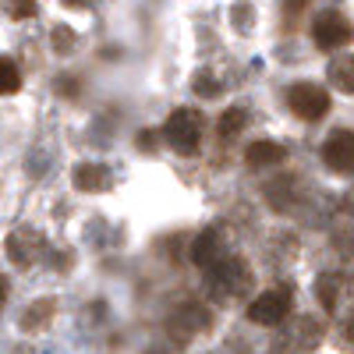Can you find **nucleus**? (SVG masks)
I'll return each mask as SVG.
<instances>
[{
	"label": "nucleus",
	"mask_w": 354,
	"mask_h": 354,
	"mask_svg": "<svg viewBox=\"0 0 354 354\" xmlns=\"http://www.w3.org/2000/svg\"><path fill=\"white\" fill-rule=\"evenodd\" d=\"M205 273H209V290L216 298H245L252 287V266L238 255H220Z\"/></svg>",
	"instance_id": "nucleus-1"
},
{
	"label": "nucleus",
	"mask_w": 354,
	"mask_h": 354,
	"mask_svg": "<svg viewBox=\"0 0 354 354\" xmlns=\"http://www.w3.org/2000/svg\"><path fill=\"white\" fill-rule=\"evenodd\" d=\"M202 131H205V117L198 110H192V106L174 110L167 117V124H163V138L170 142V149L181 153V156H195L198 153Z\"/></svg>",
	"instance_id": "nucleus-2"
},
{
	"label": "nucleus",
	"mask_w": 354,
	"mask_h": 354,
	"mask_svg": "<svg viewBox=\"0 0 354 354\" xmlns=\"http://www.w3.org/2000/svg\"><path fill=\"white\" fill-rule=\"evenodd\" d=\"M308 32H312V43H315L319 50H326V53L344 50V46L354 43V25H351V18H347L344 11H319V15L312 18Z\"/></svg>",
	"instance_id": "nucleus-3"
},
{
	"label": "nucleus",
	"mask_w": 354,
	"mask_h": 354,
	"mask_svg": "<svg viewBox=\"0 0 354 354\" xmlns=\"http://www.w3.org/2000/svg\"><path fill=\"white\" fill-rule=\"evenodd\" d=\"M287 106L301 121H322L330 113V93L315 82H294L287 88Z\"/></svg>",
	"instance_id": "nucleus-4"
},
{
	"label": "nucleus",
	"mask_w": 354,
	"mask_h": 354,
	"mask_svg": "<svg viewBox=\"0 0 354 354\" xmlns=\"http://www.w3.org/2000/svg\"><path fill=\"white\" fill-rule=\"evenodd\" d=\"M4 252L15 266H21V270H28V266H36L43 255H46V238L36 230V227H18L8 234L4 241Z\"/></svg>",
	"instance_id": "nucleus-5"
},
{
	"label": "nucleus",
	"mask_w": 354,
	"mask_h": 354,
	"mask_svg": "<svg viewBox=\"0 0 354 354\" xmlns=\"http://www.w3.org/2000/svg\"><path fill=\"white\" fill-rule=\"evenodd\" d=\"M287 315H290V290L283 287L262 290L248 305V319L259 322V326H280V322H287Z\"/></svg>",
	"instance_id": "nucleus-6"
},
{
	"label": "nucleus",
	"mask_w": 354,
	"mask_h": 354,
	"mask_svg": "<svg viewBox=\"0 0 354 354\" xmlns=\"http://www.w3.org/2000/svg\"><path fill=\"white\" fill-rule=\"evenodd\" d=\"M322 163L333 174H354V131L351 128H337L322 142Z\"/></svg>",
	"instance_id": "nucleus-7"
},
{
	"label": "nucleus",
	"mask_w": 354,
	"mask_h": 354,
	"mask_svg": "<svg viewBox=\"0 0 354 354\" xmlns=\"http://www.w3.org/2000/svg\"><path fill=\"white\" fill-rule=\"evenodd\" d=\"M167 326L177 330V337H181V340H188V337H195V333H209V326H213V312H209V308H202L198 301H188V305H181V308L170 315Z\"/></svg>",
	"instance_id": "nucleus-8"
},
{
	"label": "nucleus",
	"mask_w": 354,
	"mask_h": 354,
	"mask_svg": "<svg viewBox=\"0 0 354 354\" xmlns=\"http://www.w3.org/2000/svg\"><path fill=\"white\" fill-rule=\"evenodd\" d=\"M113 185V174L103 163H78L75 167V188L78 192H106Z\"/></svg>",
	"instance_id": "nucleus-9"
},
{
	"label": "nucleus",
	"mask_w": 354,
	"mask_h": 354,
	"mask_svg": "<svg viewBox=\"0 0 354 354\" xmlns=\"http://www.w3.org/2000/svg\"><path fill=\"white\" fill-rule=\"evenodd\" d=\"M53 315H57V298H39L21 312V330L25 333H43V330H50Z\"/></svg>",
	"instance_id": "nucleus-10"
},
{
	"label": "nucleus",
	"mask_w": 354,
	"mask_h": 354,
	"mask_svg": "<svg viewBox=\"0 0 354 354\" xmlns=\"http://www.w3.org/2000/svg\"><path fill=\"white\" fill-rule=\"evenodd\" d=\"M220 255H223L220 234H216V230H202L198 238H195V245H192V259H195V266H198V270H209V266H213Z\"/></svg>",
	"instance_id": "nucleus-11"
},
{
	"label": "nucleus",
	"mask_w": 354,
	"mask_h": 354,
	"mask_svg": "<svg viewBox=\"0 0 354 354\" xmlns=\"http://www.w3.org/2000/svg\"><path fill=\"white\" fill-rule=\"evenodd\" d=\"M245 160H248V167H273V163L287 160V149H283L280 142H266V138H259V142L248 145Z\"/></svg>",
	"instance_id": "nucleus-12"
},
{
	"label": "nucleus",
	"mask_w": 354,
	"mask_h": 354,
	"mask_svg": "<svg viewBox=\"0 0 354 354\" xmlns=\"http://www.w3.org/2000/svg\"><path fill=\"white\" fill-rule=\"evenodd\" d=\"M245 124H248L245 106H230V110H223V113H220V121H216V135H220V142H234V138L245 131Z\"/></svg>",
	"instance_id": "nucleus-13"
},
{
	"label": "nucleus",
	"mask_w": 354,
	"mask_h": 354,
	"mask_svg": "<svg viewBox=\"0 0 354 354\" xmlns=\"http://www.w3.org/2000/svg\"><path fill=\"white\" fill-rule=\"evenodd\" d=\"M340 290H344V277L340 273H322L319 283H315V294H319V301H322V308H326V312H337Z\"/></svg>",
	"instance_id": "nucleus-14"
},
{
	"label": "nucleus",
	"mask_w": 354,
	"mask_h": 354,
	"mask_svg": "<svg viewBox=\"0 0 354 354\" xmlns=\"http://www.w3.org/2000/svg\"><path fill=\"white\" fill-rule=\"evenodd\" d=\"M330 82L340 88V93L354 96V53L333 57V64H330Z\"/></svg>",
	"instance_id": "nucleus-15"
},
{
	"label": "nucleus",
	"mask_w": 354,
	"mask_h": 354,
	"mask_svg": "<svg viewBox=\"0 0 354 354\" xmlns=\"http://www.w3.org/2000/svg\"><path fill=\"white\" fill-rule=\"evenodd\" d=\"M21 88V68L11 57H0V96H11Z\"/></svg>",
	"instance_id": "nucleus-16"
},
{
	"label": "nucleus",
	"mask_w": 354,
	"mask_h": 354,
	"mask_svg": "<svg viewBox=\"0 0 354 354\" xmlns=\"http://www.w3.org/2000/svg\"><path fill=\"white\" fill-rule=\"evenodd\" d=\"M50 39H53V50H57V53H71L75 43H78V36H75V28H71V25H57Z\"/></svg>",
	"instance_id": "nucleus-17"
},
{
	"label": "nucleus",
	"mask_w": 354,
	"mask_h": 354,
	"mask_svg": "<svg viewBox=\"0 0 354 354\" xmlns=\"http://www.w3.org/2000/svg\"><path fill=\"white\" fill-rule=\"evenodd\" d=\"M280 11H283V25L294 28L301 21V15L308 11V0H280Z\"/></svg>",
	"instance_id": "nucleus-18"
},
{
	"label": "nucleus",
	"mask_w": 354,
	"mask_h": 354,
	"mask_svg": "<svg viewBox=\"0 0 354 354\" xmlns=\"http://www.w3.org/2000/svg\"><path fill=\"white\" fill-rule=\"evenodd\" d=\"M4 8L15 21H28L36 18V0H4Z\"/></svg>",
	"instance_id": "nucleus-19"
},
{
	"label": "nucleus",
	"mask_w": 354,
	"mask_h": 354,
	"mask_svg": "<svg viewBox=\"0 0 354 354\" xmlns=\"http://www.w3.org/2000/svg\"><path fill=\"white\" fill-rule=\"evenodd\" d=\"M192 88H195L198 96H205V100L220 96V82H216V78H213L209 71H198V78H195V85H192Z\"/></svg>",
	"instance_id": "nucleus-20"
},
{
	"label": "nucleus",
	"mask_w": 354,
	"mask_h": 354,
	"mask_svg": "<svg viewBox=\"0 0 354 354\" xmlns=\"http://www.w3.org/2000/svg\"><path fill=\"white\" fill-rule=\"evenodd\" d=\"M57 93H64V96H78V82H75V78L57 82Z\"/></svg>",
	"instance_id": "nucleus-21"
},
{
	"label": "nucleus",
	"mask_w": 354,
	"mask_h": 354,
	"mask_svg": "<svg viewBox=\"0 0 354 354\" xmlns=\"http://www.w3.org/2000/svg\"><path fill=\"white\" fill-rule=\"evenodd\" d=\"M4 301H8V280L0 277V308H4Z\"/></svg>",
	"instance_id": "nucleus-22"
},
{
	"label": "nucleus",
	"mask_w": 354,
	"mask_h": 354,
	"mask_svg": "<svg viewBox=\"0 0 354 354\" xmlns=\"http://www.w3.org/2000/svg\"><path fill=\"white\" fill-rule=\"evenodd\" d=\"M64 4H68V8H88L93 0H64Z\"/></svg>",
	"instance_id": "nucleus-23"
},
{
	"label": "nucleus",
	"mask_w": 354,
	"mask_h": 354,
	"mask_svg": "<svg viewBox=\"0 0 354 354\" xmlns=\"http://www.w3.org/2000/svg\"><path fill=\"white\" fill-rule=\"evenodd\" d=\"M351 333H354V322H351Z\"/></svg>",
	"instance_id": "nucleus-24"
}]
</instances>
